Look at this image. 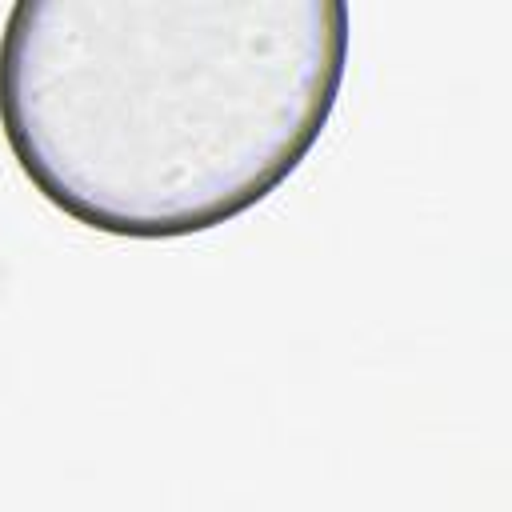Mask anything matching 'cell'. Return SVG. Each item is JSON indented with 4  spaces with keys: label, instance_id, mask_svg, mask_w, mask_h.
<instances>
[{
    "label": "cell",
    "instance_id": "obj_1",
    "mask_svg": "<svg viewBox=\"0 0 512 512\" xmlns=\"http://www.w3.org/2000/svg\"><path fill=\"white\" fill-rule=\"evenodd\" d=\"M348 44L344 0H16L0 132L24 180L92 232H212L320 144Z\"/></svg>",
    "mask_w": 512,
    "mask_h": 512
}]
</instances>
